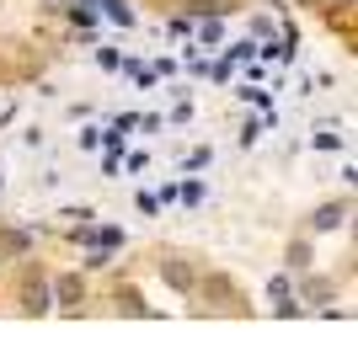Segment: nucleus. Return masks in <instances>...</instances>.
<instances>
[{
    "label": "nucleus",
    "instance_id": "nucleus-3",
    "mask_svg": "<svg viewBox=\"0 0 358 352\" xmlns=\"http://www.w3.org/2000/svg\"><path fill=\"white\" fill-rule=\"evenodd\" d=\"M27 246H32V240H27L22 230H6V235H0V251H6V256H22Z\"/></svg>",
    "mask_w": 358,
    "mask_h": 352
},
{
    "label": "nucleus",
    "instance_id": "nucleus-9",
    "mask_svg": "<svg viewBox=\"0 0 358 352\" xmlns=\"http://www.w3.org/2000/svg\"><path fill=\"white\" fill-rule=\"evenodd\" d=\"M343 6H353V0H343Z\"/></svg>",
    "mask_w": 358,
    "mask_h": 352
},
{
    "label": "nucleus",
    "instance_id": "nucleus-8",
    "mask_svg": "<svg viewBox=\"0 0 358 352\" xmlns=\"http://www.w3.org/2000/svg\"><path fill=\"white\" fill-rule=\"evenodd\" d=\"M43 6H48V11H64V0H43Z\"/></svg>",
    "mask_w": 358,
    "mask_h": 352
},
{
    "label": "nucleus",
    "instance_id": "nucleus-7",
    "mask_svg": "<svg viewBox=\"0 0 358 352\" xmlns=\"http://www.w3.org/2000/svg\"><path fill=\"white\" fill-rule=\"evenodd\" d=\"M289 267H310V246L299 240V246H289Z\"/></svg>",
    "mask_w": 358,
    "mask_h": 352
},
{
    "label": "nucleus",
    "instance_id": "nucleus-4",
    "mask_svg": "<svg viewBox=\"0 0 358 352\" xmlns=\"http://www.w3.org/2000/svg\"><path fill=\"white\" fill-rule=\"evenodd\" d=\"M315 145H321V149H337V145H343V133L331 129V123H321V129H315Z\"/></svg>",
    "mask_w": 358,
    "mask_h": 352
},
{
    "label": "nucleus",
    "instance_id": "nucleus-2",
    "mask_svg": "<svg viewBox=\"0 0 358 352\" xmlns=\"http://www.w3.org/2000/svg\"><path fill=\"white\" fill-rule=\"evenodd\" d=\"M161 278L171 283V288H193V272H187L182 262H166V267H161Z\"/></svg>",
    "mask_w": 358,
    "mask_h": 352
},
{
    "label": "nucleus",
    "instance_id": "nucleus-6",
    "mask_svg": "<svg viewBox=\"0 0 358 352\" xmlns=\"http://www.w3.org/2000/svg\"><path fill=\"white\" fill-rule=\"evenodd\" d=\"M27 309H48V293H43V283H27Z\"/></svg>",
    "mask_w": 358,
    "mask_h": 352
},
{
    "label": "nucleus",
    "instance_id": "nucleus-5",
    "mask_svg": "<svg viewBox=\"0 0 358 352\" xmlns=\"http://www.w3.org/2000/svg\"><path fill=\"white\" fill-rule=\"evenodd\" d=\"M80 299V278H59V305H75Z\"/></svg>",
    "mask_w": 358,
    "mask_h": 352
},
{
    "label": "nucleus",
    "instance_id": "nucleus-1",
    "mask_svg": "<svg viewBox=\"0 0 358 352\" xmlns=\"http://www.w3.org/2000/svg\"><path fill=\"white\" fill-rule=\"evenodd\" d=\"M348 219V208L343 203H327V208H315V219H310V230H337V224Z\"/></svg>",
    "mask_w": 358,
    "mask_h": 352
}]
</instances>
